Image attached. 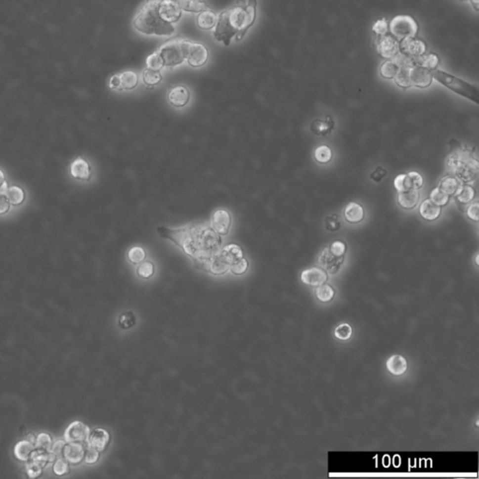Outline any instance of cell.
I'll use <instances>...</instances> for the list:
<instances>
[{
	"instance_id": "cell-62",
	"label": "cell",
	"mask_w": 479,
	"mask_h": 479,
	"mask_svg": "<svg viewBox=\"0 0 479 479\" xmlns=\"http://www.w3.org/2000/svg\"><path fill=\"white\" fill-rule=\"evenodd\" d=\"M472 6L475 8L477 11L479 10V0H470Z\"/></svg>"
},
{
	"instance_id": "cell-4",
	"label": "cell",
	"mask_w": 479,
	"mask_h": 479,
	"mask_svg": "<svg viewBox=\"0 0 479 479\" xmlns=\"http://www.w3.org/2000/svg\"><path fill=\"white\" fill-rule=\"evenodd\" d=\"M448 171L462 182L469 183L479 175V162L469 153H455L447 160Z\"/></svg>"
},
{
	"instance_id": "cell-45",
	"label": "cell",
	"mask_w": 479,
	"mask_h": 479,
	"mask_svg": "<svg viewBox=\"0 0 479 479\" xmlns=\"http://www.w3.org/2000/svg\"><path fill=\"white\" fill-rule=\"evenodd\" d=\"M430 200L435 203L436 205L443 207L449 202V196L441 191L439 187H435L430 194Z\"/></svg>"
},
{
	"instance_id": "cell-18",
	"label": "cell",
	"mask_w": 479,
	"mask_h": 479,
	"mask_svg": "<svg viewBox=\"0 0 479 479\" xmlns=\"http://www.w3.org/2000/svg\"><path fill=\"white\" fill-rule=\"evenodd\" d=\"M110 435L106 430L97 428L90 434L87 442L89 446H92L97 449L99 452H102L110 443Z\"/></svg>"
},
{
	"instance_id": "cell-40",
	"label": "cell",
	"mask_w": 479,
	"mask_h": 479,
	"mask_svg": "<svg viewBox=\"0 0 479 479\" xmlns=\"http://www.w3.org/2000/svg\"><path fill=\"white\" fill-rule=\"evenodd\" d=\"M314 158L320 164H328L332 159V150L328 145H320L314 150Z\"/></svg>"
},
{
	"instance_id": "cell-56",
	"label": "cell",
	"mask_w": 479,
	"mask_h": 479,
	"mask_svg": "<svg viewBox=\"0 0 479 479\" xmlns=\"http://www.w3.org/2000/svg\"><path fill=\"white\" fill-rule=\"evenodd\" d=\"M479 201H474L471 202L466 209V215L469 219L473 221H479Z\"/></svg>"
},
{
	"instance_id": "cell-61",
	"label": "cell",
	"mask_w": 479,
	"mask_h": 479,
	"mask_svg": "<svg viewBox=\"0 0 479 479\" xmlns=\"http://www.w3.org/2000/svg\"><path fill=\"white\" fill-rule=\"evenodd\" d=\"M8 191V183L3 171L0 169V195H6Z\"/></svg>"
},
{
	"instance_id": "cell-13",
	"label": "cell",
	"mask_w": 479,
	"mask_h": 479,
	"mask_svg": "<svg viewBox=\"0 0 479 479\" xmlns=\"http://www.w3.org/2000/svg\"><path fill=\"white\" fill-rule=\"evenodd\" d=\"M317 261L323 270H327L331 274H334L339 270L342 264L345 261V257H335L331 252L330 248L326 247L320 253Z\"/></svg>"
},
{
	"instance_id": "cell-6",
	"label": "cell",
	"mask_w": 479,
	"mask_h": 479,
	"mask_svg": "<svg viewBox=\"0 0 479 479\" xmlns=\"http://www.w3.org/2000/svg\"><path fill=\"white\" fill-rule=\"evenodd\" d=\"M185 42L183 38H174L162 44L157 52L164 68H174L185 60Z\"/></svg>"
},
{
	"instance_id": "cell-32",
	"label": "cell",
	"mask_w": 479,
	"mask_h": 479,
	"mask_svg": "<svg viewBox=\"0 0 479 479\" xmlns=\"http://www.w3.org/2000/svg\"><path fill=\"white\" fill-rule=\"evenodd\" d=\"M222 257L227 261L229 265L244 258V252L242 248L237 244H228L220 252Z\"/></svg>"
},
{
	"instance_id": "cell-12",
	"label": "cell",
	"mask_w": 479,
	"mask_h": 479,
	"mask_svg": "<svg viewBox=\"0 0 479 479\" xmlns=\"http://www.w3.org/2000/svg\"><path fill=\"white\" fill-rule=\"evenodd\" d=\"M90 435V429L81 421H74L65 432V440L67 443L87 442Z\"/></svg>"
},
{
	"instance_id": "cell-10",
	"label": "cell",
	"mask_w": 479,
	"mask_h": 479,
	"mask_svg": "<svg viewBox=\"0 0 479 479\" xmlns=\"http://www.w3.org/2000/svg\"><path fill=\"white\" fill-rule=\"evenodd\" d=\"M376 51L384 59H393L401 51L400 43L392 36L379 37L376 42Z\"/></svg>"
},
{
	"instance_id": "cell-43",
	"label": "cell",
	"mask_w": 479,
	"mask_h": 479,
	"mask_svg": "<svg viewBox=\"0 0 479 479\" xmlns=\"http://www.w3.org/2000/svg\"><path fill=\"white\" fill-rule=\"evenodd\" d=\"M315 295L320 302L327 303V302L331 301L332 298L334 296V289L330 285L322 284L316 288Z\"/></svg>"
},
{
	"instance_id": "cell-30",
	"label": "cell",
	"mask_w": 479,
	"mask_h": 479,
	"mask_svg": "<svg viewBox=\"0 0 479 479\" xmlns=\"http://www.w3.org/2000/svg\"><path fill=\"white\" fill-rule=\"evenodd\" d=\"M35 449V445L29 441H20L14 446V455L19 461L26 462L30 459V455Z\"/></svg>"
},
{
	"instance_id": "cell-50",
	"label": "cell",
	"mask_w": 479,
	"mask_h": 479,
	"mask_svg": "<svg viewBox=\"0 0 479 479\" xmlns=\"http://www.w3.org/2000/svg\"><path fill=\"white\" fill-rule=\"evenodd\" d=\"M248 261L243 258L237 261L233 262L230 264L229 266V269L231 270V272L235 275H242L246 272V270H248Z\"/></svg>"
},
{
	"instance_id": "cell-25",
	"label": "cell",
	"mask_w": 479,
	"mask_h": 479,
	"mask_svg": "<svg viewBox=\"0 0 479 479\" xmlns=\"http://www.w3.org/2000/svg\"><path fill=\"white\" fill-rule=\"evenodd\" d=\"M420 200V193L418 190H409L398 194L397 201L402 209H414Z\"/></svg>"
},
{
	"instance_id": "cell-29",
	"label": "cell",
	"mask_w": 479,
	"mask_h": 479,
	"mask_svg": "<svg viewBox=\"0 0 479 479\" xmlns=\"http://www.w3.org/2000/svg\"><path fill=\"white\" fill-rule=\"evenodd\" d=\"M177 2L181 9L186 12L200 13L204 9H209L203 0H177Z\"/></svg>"
},
{
	"instance_id": "cell-48",
	"label": "cell",
	"mask_w": 479,
	"mask_h": 479,
	"mask_svg": "<svg viewBox=\"0 0 479 479\" xmlns=\"http://www.w3.org/2000/svg\"><path fill=\"white\" fill-rule=\"evenodd\" d=\"M146 67L147 69L154 70H160L164 68L163 62L157 52H153L148 55V57L146 58Z\"/></svg>"
},
{
	"instance_id": "cell-49",
	"label": "cell",
	"mask_w": 479,
	"mask_h": 479,
	"mask_svg": "<svg viewBox=\"0 0 479 479\" xmlns=\"http://www.w3.org/2000/svg\"><path fill=\"white\" fill-rule=\"evenodd\" d=\"M372 30L378 38L387 35V33L389 32V23L387 19L386 18L378 19L374 24Z\"/></svg>"
},
{
	"instance_id": "cell-57",
	"label": "cell",
	"mask_w": 479,
	"mask_h": 479,
	"mask_svg": "<svg viewBox=\"0 0 479 479\" xmlns=\"http://www.w3.org/2000/svg\"><path fill=\"white\" fill-rule=\"evenodd\" d=\"M341 224L339 222V217L336 214L331 215L330 218L326 219V227L328 230L331 231H336L340 228Z\"/></svg>"
},
{
	"instance_id": "cell-7",
	"label": "cell",
	"mask_w": 479,
	"mask_h": 479,
	"mask_svg": "<svg viewBox=\"0 0 479 479\" xmlns=\"http://www.w3.org/2000/svg\"><path fill=\"white\" fill-rule=\"evenodd\" d=\"M389 29L400 44L403 41L416 38L418 33V22L410 15L400 14L392 18L389 24Z\"/></svg>"
},
{
	"instance_id": "cell-58",
	"label": "cell",
	"mask_w": 479,
	"mask_h": 479,
	"mask_svg": "<svg viewBox=\"0 0 479 479\" xmlns=\"http://www.w3.org/2000/svg\"><path fill=\"white\" fill-rule=\"evenodd\" d=\"M386 175H387V171L382 167H377L370 177L373 181H375V183H380Z\"/></svg>"
},
{
	"instance_id": "cell-8",
	"label": "cell",
	"mask_w": 479,
	"mask_h": 479,
	"mask_svg": "<svg viewBox=\"0 0 479 479\" xmlns=\"http://www.w3.org/2000/svg\"><path fill=\"white\" fill-rule=\"evenodd\" d=\"M209 58V51L207 47L200 43L185 42V60L193 68H201L204 66Z\"/></svg>"
},
{
	"instance_id": "cell-51",
	"label": "cell",
	"mask_w": 479,
	"mask_h": 479,
	"mask_svg": "<svg viewBox=\"0 0 479 479\" xmlns=\"http://www.w3.org/2000/svg\"><path fill=\"white\" fill-rule=\"evenodd\" d=\"M136 323V317L132 312H128L123 314L119 317V326L123 330H129L132 328Z\"/></svg>"
},
{
	"instance_id": "cell-42",
	"label": "cell",
	"mask_w": 479,
	"mask_h": 479,
	"mask_svg": "<svg viewBox=\"0 0 479 479\" xmlns=\"http://www.w3.org/2000/svg\"><path fill=\"white\" fill-rule=\"evenodd\" d=\"M52 438L48 434H41L36 437L35 448L45 452H51L52 449Z\"/></svg>"
},
{
	"instance_id": "cell-60",
	"label": "cell",
	"mask_w": 479,
	"mask_h": 479,
	"mask_svg": "<svg viewBox=\"0 0 479 479\" xmlns=\"http://www.w3.org/2000/svg\"><path fill=\"white\" fill-rule=\"evenodd\" d=\"M9 201L6 195H0V215H5L9 211Z\"/></svg>"
},
{
	"instance_id": "cell-63",
	"label": "cell",
	"mask_w": 479,
	"mask_h": 479,
	"mask_svg": "<svg viewBox=\"0 0 479 479\" xmlns=\"http://www.w3.org/2000/svg\"><path fill=\"white\" fill-rule=\"evenodd\" d=\"M27 441L31 442V443H35L36 437L33 434H28L27 435Z\"/></svg>"
},
{
	"instance_id": "cell-39",
	"label": "cell",
	"mask_w": 479,
	"mask_h": 479,
	"mask_svg": "<svg viewBox=\"0 0 479 479\" xmlns=\"http://www.w3.org/2000/svg\"><path fill=\"white\" fill-rule=\"evenodd\" d=\"M143 83L148 87H155L162 81V75L159 70L145 69L142 71Z\"/></svg>"
},
{
	"instance_id": "cell-55",
	"label": "cell",
	"mask_w": 479,
	"mask_h": 479,
	"mask_svg": "<svg viewBox=\"0 0 479 479\" xmlns=\"http://www.w3.org/2000/svg\"><path fill=\"white\" fill-rule=\"evenodd\" d=\"M98 460H99V451L92 446H89L87 452L85 453V462L87 464H94Z\"/></svg>"
},
{
	"instance_id": "cell-38",
	"label": "cell",
	"mask_w": 479,
	"mask_h": 479,
	"mask_svg": "<svg viewBox=\"0 0 479 479\" xmlns=\"http://www.w3.org/2000/svg\"><path fill=\"white\" fill-rule=\"evenodd\" d=\"M394 186H395L396 190L399 193L414 190L412 179H411L409 174L398 175L394 179Z\"/></svg>"
},
{
	"instance_id": "cell-46",
	"label": "cell",
	"mask_w": 479,
	"mask_h": 479,
	"mask_svg": "<svg viewBox=\"0 0 479 479\" xmlns=\"http://www.w3.org/2000/svg\"><path fill=\"white\" fill-rule=\"evenodd\" d=\"M155 273V265L150 261H142L139 263L137 268V274L140 278L149 279Z\"/></svg>"
},
{
	"instance_id": "cell-35",
	"label": "cell",
	"mask_w": 479,
	"mask_h": 479,
	"mask_svg": "<svg viewBox=\"0 0 479 479\" xmlns=\"http://www.w3.org/2000/svg\"><path fill=\"white\" fill-rule=\"evenodd\" d=\"M56 458L57 457L52 452H45V451L38 450L35 448L30 455L29 460L38 462L40 465H42L43 467H45L48 463L54 462L56 460Z\"/></svg>"
},
{
	"instance_id": "cell-54",
	"label": "cell",
	"mask_w": 479,
	"mask_h": 479,
	"mask_svg": "<svg viewBox=\"0 0 479 479\" xmlns=\"http://www.w3.org/2000/svg\"><path fill=\"white\" fill-rule=\"evenodd\" d=\"M43 468L44 467L42 465H40L38 462L30 461V462L26 466V472H27V475L30 479H36V478H38L42 475Z\"/></svg>"
},
{
	"instance_id": "cell-44",
	"label": "cell",
	"mask_w": 479,
	"mask_h": 479,
	"mask_svg": "<svg viewBox=\"0 0 479 479\" xmlns=\"http://www.w3.org/2000/svg\"><path fill=\"white\" fill-rule=\"evenodd\" d=\"M146 258L145 250L140 246L132 247L128 254L129 261L133 264H139L143 261Z\"/></svg>"
},
{
	"instance_id": "cell-2",
	"label": "cell",
	"mask_w": 479,
	"mask_h": 479,
	"mask_svg": "<svg viewBox=\"0 0 479 479\" xmlns=\"http://www.w3.org/2000/svg\"><path fill=\"white\" fill-rule=\"evenodd\" d=\"M258 0H239L234 6L222 11L218 16L214 38L228 46L235 39L240 42L257 19Z\"/></svg>"
},
{
	"instance_id": "cell-47",
	"label": "cell",
	"mask_w": 479,
	"mask_h": 479,
	"mask_svg": "<svg viewBox=\"0 0 479 479\" xmlns=\"http://www.w3.org/2000/svg\"><path fill=\"white\" fill-rule=\"evenodd\" d=\"M335 337L339 340H348L352 335V328L349 324L344 323L335 329Z\"/></svg>"
},
{
	"instance_id": "cell-53",
	"label": "cell",
	"mask_w": 479,
	"mask_h": 479,
	"mask_svg": "<svg viewBox=\"0 0 479 479\" xmlns=\"http://www.w3.org/2000/svg\"><path fill=\"white\" fill-rule=\"evenodd\" d=\"M331 252L335 256V257H338V258H341V257H345L346 253H347V249H348V246H347V244L341 240H337V241H334L332 244H331V246L329 247Z\"/></svg>"
},
{
	"instance_id": "cell-14",
	"label": "cell",
	"mask_w": 479,
	"mask_h": 479,
	"mask_svg": "<svg viewBox=\"0 0 479 479\" xmlns=\"http://www.w3.org/2000/svg\"><path fill=\"white\" fill-rule=\"evenodd\" d=\"M432 71L421 66H414L410 69L411 86L418 88H427L433 83Z\"/></svg>"
},
{
	"instance_id": "cell-33",
	"label": "cell",
	"mask_w": 479,
	"mask_h": 479,
	"mask_svg": "<svg viewBox=\"0 0 479 479\" xmlns=\"http://www.w3.org/2000/svg\"><path fill=\"white\" fill-rule=\"evenodd\" d=\"M439 64H440V58L435 52H429L419 57H417V66H421L428 70H436Z\"/></svg>"
},
{
	"instance_id": "cell-52",
	"label": "cell",
	"mask_w": 479,
	"mask_h": 479,
	"mask_svg": "<svg viewBox=\"0 0 479 479\" xmlns=\"http://www.w3.org/2000/svg\"><path fill=\"white\" fill-rule=\"evenodd\" d=\"M53 473L57 476H63L69 473L70 467H69V462L66 461L65 459L59 458L56 461H54V464L52 467Z\"/></svg>"
},
{
	"instance_id": "cell-1",
	"label": "cell",
	"mask_w": 479,
	"mask_h": 479,
	"mask_svg": "<svg viewBox=\"0 0 479 479\" xmlns=\"http://www.w3.org/2000/svg\"><path fill=\"white\" fill-rule=\"evenodd\" d=\"M160 234L173 240L191 257L198 268L209 270L210 261L220 254L221 239L218 233L206 225H190L179 229L159 227Z\"/></svg>"
},
{
	"instance_id": "cell-36",
	"label": "cell",
	"mask_w": 479,
	"mask_h": 479,
	"mask_svg": "<svg viewBox=\"0 0 479 479\" xmlns=\"http://www.w3.org/2000/svg\"><path fill=\"white\" fill-rule=\"evenodd\" d=\"M6 196L9 200V203L14 205V206L22 204L25 201V198H26L25 191L17 185H12V186L8 188Z\"/></svg>"
},
{
	"instance_id": "cell-9",
	"label": "cell",
	"mask_w": 479,
	"mask_h": 479,
	"mask_svg": "<svg viewBox=\"0 0 479 479\" xmlns=\"http://www.w3.org/2000/svg\"><path fill=\"white\" fill-rule=\"evenodd\" d=\"M138 85V75L136 72L127 70L113 75L109 81V87L114 90H132Z\"/></svg>"
},
{
	"instance_id": "cell-28",
	"label": "cell",
	"mask_w": 479,
	"mask_h": 479,
	"mask_svg": "<svg viewBox=\"0 0 479 479\" xmlns=\"http://www.w3.org/2000/svg\"><path fill=\"white\" fill-rule=\"evenodd\" d=\"M476 195H477L476 189L472 185L462 184L460 189L454 196H455V201L460 206L462 205L465 206L474 201V199L476 198Z\"/></svg>"
},
{
	"instance_id": "cell-27",
	"label": "cell",
	"mask_w": 479,
	"mask_h": 479,
	"mask_svg": "<svg viewBox=\"0 0 479 479\" xmlns=\"http://www.w3.org/2000/svg\"><path fill=\"white\" fill-rule=\"evenodd\" d=\"M217 22H218V15L210 8L202 10L197 17V25L203 30L214 28L217 25Z\"/></svg>"
},
{
	"instance_id": "cell-34",
	"label": "cell",
	"mask_w": 479,
	"mask_h": 479,
	"mask_svg": "<svg viewBox=\"0 0 479 479\" xmlns=\"http://www.w3.org/2000/svg\"><path fill=\"white\" fill-rule=\"evenodd\" d=\"M334 126V122L331 119V115L327 117V120L322 121L320 119H316L311 125V131L316 135H326L331 132Z\"/></svg>"
},
{
	"instance_id": "cell-22",
	"label": "cell",
	"mask_w": 479,
	"mask_h": 479,
	"mask_svg": "<svg viewBox=\"0 0 479 479\" xmlns=\"http://www.w3.org/2000/svg\"><path fill=\"white\" fill-rule=\"evenodd\" d=\"M344 217L350 224H358L365 218V211L361 204L349 202L344 210Z\"/></svg>"
},
{
	"instance_id": "cell-21",
	"label": "cell",
	"mask_w": 479,
	"mask_h": 479,
	"mask_svg": "<svg viewBox=\"0 0 479 479\" xmlns=\"http://www.w3.org/2000/svg\"><path fill=\"white\" fill-rule=\"evenodd\" d=\"M85 448L80 443H68L64 447L63 457L66 461L77 464L85 459Z\"/></svg>"
},
{
	"instance_id": "cell-23",
	"label": "cell",
	"mask_w": 479,
	"mask_h": 479,
	"mask_svg": "<svg viewBox=\"0 0 479 479\" xmlns=\"http://www.w3.org/2000/svg\"><path fill=\"white\" fill-rule=\"evenodd\" d=\"M442 207L436 205L430 199L422 201L419 206V214L426 221H435L441 216Z\"/></svg>"
},
{
	"instance_id": "cell-15",
	"label": "cell",
	"mask_w": 479,
	"mask_h": 479,
	"mask_svg": "<svg viewBox=\"0 0 479 479\" xmlns=\"http://www.w3.org/2000/svg\"><path fill=\"white\" fill-rule=\"evenodd\" d=\"M231 225V217L225 210H218L212 218V227L220 235H227Z\"/></svg>"
},
{
	"instance_id": "cell-26",
	"label": "cell",
	"mask_w": 479,
	"mask_h": 479,
	"mask_svg": "<svg viewBox=\"0 0 479 479\" xmlns=\"http://www.w3.org/2000/svg\"><path fill=\"white\" fill-rule=\"evenodd\" d=\"M387 369L392 375H403L407 370V361L401 355H393L387 361Z\"/></svg>"
},
{
	"instance_id": "cell-41",
	"label": "cell",
	"mask_w": 479,
	"mask_h": 479,
	"mask_svg": "<svg viewBox=\"0 0 479 479\" xmlns=\"http://www.w3.org/2000/svg\"><path fill=\"white\" fill-rule=\"evenodd\" d=\"M395 84L402 89H407L411 87V81H410L409 68H400L398 73L394 77Z\"/></svg>"
},
{
	"instance_id": "cell-17",
	"label": "cell",
	"mask_w": 479,
	"mask_h": 479,
	"mask_svg": "<svg viewBox=\"0 0 479 479\" xmlns=\"http://www.w3.org/2000/svg\"><path fill=\"white\" fill-rule=\"evenodd\" d=\"M400 50L410 56L419 57L427 52V44L420 39L413 38L401 42Z\"/></svg>"
},
{
	"instance_id": "cell-19",
	"label": "cell",
	"mask_w": 479,
	"mask_h": 479,
	"mask_svg": "<svg viewBox=\"0 0 479 479\" xmlns=\"http://www.w3.org/2000/svg\"><path fill=\"white\" fill-rule=\"evenodd\" d=\"M169 101L174 107H183L188 103L190 99L189 90L183 86H177L172 88L168 94Z\"/></svg>"
},
{
	"instance_id": "cell-11",
	"label": "cell",
	"mask_w": 479,
	"mask_h": 479,
	"mask_svg": "<svg viewBox=\"0 0 479 479\" xmlns=\"http://www.w3.org/2000/svg\"><path fill=\"white\" fill-rule=\"evenodd\" d=\"M158 12L163 21L173 25L182 16V9L176 0H160Z\"/></svg>"
},
{
	"instance_id": "cell-64",
	"label": "cell",
	"mask_w": 479,
	"mask_h": 479,
	"mask_svg": "<svg viewBox=\"0 0 479 479\" xmlns=\"http://www.w3.org/2000/svg\"><path fill=\"white\" fill-rule=\"evenodd\" d=\"M479 255H477V257H476V263H477V265H479Z\"/></svg>"
},
{
	"instance_id": "cell-59",
	"label": "cell",
	"mask_w": 479,
	"mask_h": 479,
	"mask_svg": "<svg viewBox=\"0 0 479 479\" xmlns=\"http://www.w3.org/2000/svg\"><path fill=\"white\" fill-rule=\"evenodd\" d=\"M65 445H66V442H64L62 440H58L52 444L51 452L54 454L56 457H59V458L63 457V451H64Z\"/></svg>"
},
{
	"instance_id": "cell-37",
	"label": "cell",
	"mask_w": 479,
	"mask_h": 479,
	"mask_svg": "<svg viewBox=\"0 0 479 479\" xmlns=\"http://www.w3.org/2000/svg\"><path fill=\"white\" fill-rule=\"evenodd\" d=\"M400 70V67L395 63L393 59L386 60L381 64L380 66V75L384 79L387 80H392L395 77V75L398 73Z\"/></svg>"
},
{
	"instance_id": "cell-20",
	"label": "cell",
	"mask_w": 479,
	"mask_h": 479,
	"mask_svg": "<svg viewBox=\"0 0 479 479\" xmlns=\"http://www.w3.org/2000/svg\"><path fill=\"white\" fill-rule=\"evenodd\" d=\"M70 174L75 179L88 181L91 177V168L86 159L77 157L70 165Z\"/></svg>"
},
{
	"instance_id": "cell-31",
	"label": "cell",
	"mask_w": 479,
	"mask_h": 479,
	"mask_svg": "<svg viewBox=\"0 0 479 479\" xmlns=\"http://www.w3.org/2000/svg\"><path fill=\"white\" fill-rule=\"evenodd\" d=\"M229 263L222 257L221 254H219L210 261L208 271L215 275H221L229 270Z\"/></svg>"
},
{
	"instance_id": "cell-3",
	"label": "cell",
	"mask_w": 479,
	"mask_h": 479,
	"mask_svg": "<svg viewBox=\"0 0 479 479\" xmlns=\"http://www.w3.org/2000/svg\"><path fill=\"white\" fill-rule=\"evenodd\" d=\"M160 0H146L133 19V26L139 33L148 36H170L175 32L173 24L162 20L158 12Z\"/></svg>"
},
{
	"instance_id": "cell-5",
	"label": "cell",
	"mask_w": 479,
	"mask_h": 479,
	"mask_svg": "<svg viewBox=\"0 0 479 479\" xmlns=\"http://www.w3.org/2000/svg\"><path fill=\"white\" fill-rule=\"evenodd\" d=\"M433 78L435 79L441 85L453 91L454 93L468 98L475 103H479V92L478 87L465 82L464 80L458 78L452 74L440 70H431Z\"/></svg>"
},
{
	"instance_id": "cell-24",
	"label": "cell",
	"mask_w": 479,
	"mask_h": 479,
	"mask_svg": "<svg viewBox=\"0 0 479 479\" xmlns=\"http://www.w3.org/2000/svg\"><path fill=\"white\" fill-rule=\"evenodd\" d=\"M462 184L463 183L462 181L456 176L447 175L440 180L437 187H439L441 191L444 192V194L450 197V196H454L458 192Z\"/></svg>"
},
{
	"instance_id": "cell-16",
	"label": "cell",
	"mask_w": 479,
	"mask_h": 479,
	"mask_svg": "<svg viewBox=\"0 0 479 479\" xmlns=\"http://www.w3.org/2000/svg\"><path fill=\"white\" fill-rule=\"evenodd\" d=\"M302 281L311 287H318L325 284L328 280V274L322 268L314 267L311 269L304 270L301 274Z\"/></svg>"
}]
</instances>
